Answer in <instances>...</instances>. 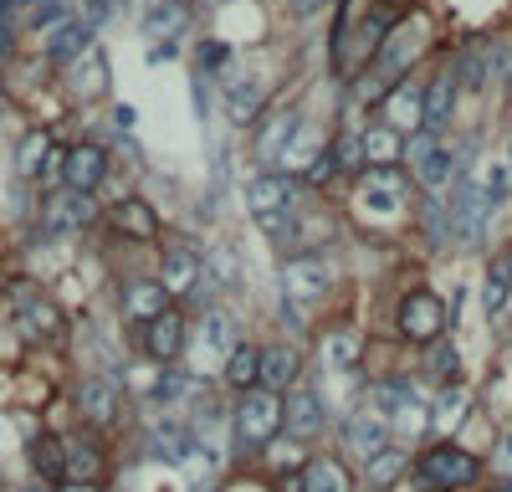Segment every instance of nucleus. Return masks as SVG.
I'll return each instance as SVG.
<instances>
[{
    "instance_id": "nucleus-1",
    "label": "nucleus",
    "mask_w": 512,
    "mask_h": 492,
    "mask_svg": "<svg viewBox=\"0 0 512 492\" xmlns=\"http://www.w3.org/2000/svg\"><path fill=\"white\" fill-rule=\"evenodd\" d=\"M246 205H251V221L262 226V236L272 246H282V252H292L297 246V185L287 175H256L246 185Z\"/></svg>"
},
{
    "instance_id": "nucleus-2",
    "label": "nucleus",
    "mask_w": 512,
    "mask_h": 492,
    "mask_svg": "<svg viewBox=\"0 0 512 492\" xmlns=\"http://www.w3.org/2000/svg\"><path fill=\"white\" fill-rule=\"evenodd\" d=\"M425 47H431V21H425L420 11H410L405 21H395L390 31H384L379 52H374V77L369 82H400L425 57Z\"/></svg>"
},
{
    "instance_id": "nucleus-3",
    "label": "nucleus",
    "mask_w": 512,
    "mask_h": 492,
    "mask_svg": "<svg viewBox=\"0 0 512 492\" xmlns=\"http://www.w3.org/2000/svg\"><path fill=\"white\" fill-rule=\"evenodd\" d=\"M231 431L241 446H272L282 431H287V410H282V395L267 390V385H256L236 400L231 410Z\"/></svg>"
},
{
    "instance_id": "nucleus-4",
    "label": "nucleus",
    "mask_w": 512,
    "mask_h": 492,
    "mask_svg": "<svg viewBox=\"0 0 512 492\" xmlns=\"http://www.w3.org/2000/svg\"><path fill=\"white\" fill-rule=\"evenodd\" d=\"M395 323H400V339H410V344H436V339H446V328H451V308H446L441 293H431V287H415V293L400 298Z\"/></svg>"
},
{
    "instance_id": "nucleus-5",
    "label": "nucleus",
    "mask_w": 512,
    "mask_h": 492,
    "mask_svg": "<svg viewBox=\"0 0 512 492\" xmlns=\"http://www.w3.org/2000/svg\"><path fill=\"white\" fill-rule=\"evenodd\" d=\"M11 308H16V328H21V339H31V344H57V339L67 334V313H62L52 298L31 293V282H16Z\"/></svg>"
},
{
    "instance_id": "nucleus-6",
    "label": "nucleus",
    "mask_w": 512,
    "mask_h": 492,
    "mask_svg": "<svg viewBox=\"0 0 512 492\" xmlns=\"http://www.w3.org/2000/svg\"><path fill=\"white\" fill-rule=\"evenodd\" d=\"M420 477L436 492H461V487H472L482 477V462L472 457V451L451 446V441H436L431 451H420Z\"/></svg>"
},
{
    "instance_id": "nucleus-7",
    "label": "nucleus",
    "mask_w": 512,
    "mask_h": 492,
    "mask_svg": "<svg viewBox=\"0 0 512 492\" xmlns=\"http://www.w3.org/2000/svg\"><path fill=\"white\" fill-rule=\"evenodd\" d=\"M400 159H410V164H415V180H420L425 190H431V195H436V190H451V185H456V175H461L456 149H446L436 134H410Z\"/></svg>"
},
{
    "instance_id": "nucleus-8",
    "label": "nucleus",
    "mask_w": 512,
    "mask_h": 492,
    "mask_svg": "<svg viewBox=\"0 0 512 492\" xmlns=\"http://www.w3.org/2000/svg\"><path fill=\"white\" fill-rule=\"evenodd\" d=\"M190 339H195V349H190L195 369H190V375H221L226 354L241 344V339H236V323H231L221 308H210V313L200 318V328H190Z\"/></svg>"
},
{
    "instance_id": "nucleus-9",
    "label": "nucleus",
    "mask_w": 512,
    "mask_h": 492,
    "mask_svg": "<svg viewBox=\"0 0 512 492\" xmlns=\"http://www.w3.org/2000/svg\"><path fill=\"white\" fill-rule=\"evenodd\" d=\"M139 344H144V359H154V364H175V359L190 349V318H185V308L169 303L159 318L139 323Z\"/></svg>"
},
{
    "instance_id": "nucleus-10",
    "label": "nucleus",
    "mask_w": 512,
    "mask_h": 492,
    "mask_svg": "<svg viewBox=\"0 0 512 492\" xmlns=\"http://www.w3.org/2000/svg\"><path fill=\"white\" fill-rule=\"evenodd\" d=\"M405 195H410V185H405V175L395 170V164H369V170L359 175V205L369 216H395L405 205Z\"/></svg>"
},
{
    "instance_id": "nucleus-11",
    "label": "nucleus",
    "mask_w": 512,
    "mask_h": 492,
    "mask_svg": "<svg viewBox=\"0 0 512 492\" xmlns=\"http://www.w3.org/2000/svg\"><path fill=\"white\" fill-rule=\"evenodd\" d=\"M282 287H287V303L292 308H303V303H318L328 287H333V262L328 257H292L282 267Z\"/></svg>"
},
{
    "instance_id": "nucleus-12",
    "label": "nucleus",
    "mask_w": 512,
    "mask_h": 492,
    "mask_svg": "<svg viewBox=\"0 0 512 492\" xmlns=\"http://www.w3.org/2000/svg\"><path fill=\"white\" fill-rule=\"evenodd\" d=\"M77 410L88 426H113L123 410V380L118 375H82L77 380Z\"/></svg>"
},
{
    "instance_id": "nucleus-13",
    "label": "nucleus",
    "mask_w": 512,
    "mask_h": 492,
    "mask_svg": "<svg viewBox=\"0 0 512 492\" xmlns=\"http://www.w3.org/2000/svg\"><path fill=\"white\" fill-rule=\"evenodd\" d=\"M108 180V149L103 144H72L62 154V185L77 195H93Z\"/></svg>"
},
{
    "instance_id": "nucleus-14",
    "label": "nucleus",
    "mask_w": 512,
    "mask_h": 492,
    "mask_svg": "<svg viewBox=\"0 0 512 492\" xmlns=\"http://www.w3.org/2000/svg\"><path fill=\"white\" fill-rule=\"evenodd\" d=\"M159 282L169 298H185V293H200L205 287V262L195 246H169L164 252V267H159Z\"/></svg>"
},
{
    "instance_id": "nucleus-15",
    "label": "nucleus",
    "mask_w": 512,
    "mask_h": 492,
    "mask_svg": "<svg viewBox=\"0 0 512 492\" xmlns=\"http://www.w3.org/2000/svg\"><path fill=\"white\" fill-rule=\"evenodd\" d=\"M282 410H287V431H292L297 441H308V436H318V431L328 426L323 395H318V390H308V385L287 390V395H282Z\"/></svg>"
},
{
    "instance_id": "nucleus-16",
    "label": "nucleus",
    "mask_w": 512,
    "mask_h": 492,
    "mask_svg": "<svg viewBox=\"0 0 512 492\" xmlns=\"http://www.w3.org/2000/svg\"><path fill=\"white\" fill-rule=\"evenodd\" d=\"M297 129H303V118H297L292 108H277L272 118H262V123H256V159H262V164H282V154L297 139Z\"/></svg>"
},
{
    "instance_id": "nucleus-17",
    "label": "nucleus",
    "mask_w": 512,
    "mask_h": 492,
    "mask_svg": "<svg viewBox=\"0 0 512 492\" xmlns=\"http://www.w3.org/2000/svg\"><path fill=\"white\" fill-rule=\"evenodd\" d=\"M88 47H93V26H88V21L62 16L57 26H47V62H52V67H72Z\"/></svg>"
},
{
    "instance_id": "nucleus-18",
    "label": "nucleus",
    "mask_w": 512,
    "mask_h": 492,
    "mask_svg": "<svg viewBox=\"0 0 512 492\" xmlns=\"http://www.w3.org/2000/svg\"><path fill=\"white\" fill-rule=\"evenodd\" d=\"M262 385L277 390V395H287V390L303 385V349H297V344H272V349H262Z\"/></svg>"
},
{
    "instance_id": "nucleus-19",
    "label": "nucleus",
    "mask_w": 512,
    "mask_h": 492,
    "mask_svg": "<svg viewBox=\"0 0 512 492\" xmlns=\"http://www.w3.org/2000/svg\"><path fill=\"white\" fill-rule=\"evenodd\" d=\"M16 170L26 175V180H36V175H62V149L52 144V134L47 129H31L26 139H21V149H16Z\"/></svg>"
},
{
    "instance_id": "nucleus-20",
    "label": "nucleus",
    "mask_w": 512,
    "mask_h": 492,
    "mask_svg": "<svg viewBox=\"0 0 512 492\" xmlns=\"http://www.w3.org/2000/svg\"><path fill=\"white\" fill-rule=\"evenodd\" d=\"M93 221V195H77V190H62L47 200V211H41V226H47L52 236L62 231H77V226H88Z\"/></svg>"
},
{
    "instance_id": "nucleus-21",
    "label": "nucleus",
    "mask_w": 512,
    "mask_h": 492,
    "mask_svg": "<svg viewBox=\"0 0 512 492\" xmlns=\"http://www.w3.org/2000/svg\"><path fill=\"white\" fill-rule=\"evenodd\" d=\"M451 108H456V77H436L431 88H420V134H441L451 123Z\"/></svg>"
},
{
    "instance_id": "nucleus-22",
    "label": "nucleus",
    "mask_w": 512,
    "mask_h": 492,
    "mask_svg": "<svg viewBox=\"0 0 512 492\" xmlns=\"http://www.w3.org/2000/svg\"><path fill=\"white\" fill-rule=\"evenodd\" d=\"M344 446L354 451L359 462H369L374 451L390 446V426H384L379 416H369V410H354V416L344 421Z\"/></svg>"
},
{
    "instance_id": "nucleus-23",
    "label": "nucleus",
    "mask_w": 512,
    "mask_h": 492,
    "mask_svg": "<svg viewBox=\"0 0 512 492\" xmlns=\"http://www.w3.org/2000/svg\"><path fill=\"white\" fill-rule=\"evenodd\" d=\"M318 359H323V369H333V375H349V369H359V359H364V339L354 334V328H328L323 344H318Z\"/></svg>"
},
{
    "instance_id": "nucleus-24",
    "label": "nucleus",
    "mask_w": 512,
    "mask_h": 492,
    "mask_svg": "<svg viewBox=\"0 0 512 492\" xmlns=\"http://www.w3.org/2000/svg\"><path fill=\"white\" fill-rule=\"evenodd\" d=\"M62 451H67V482H98L108 457L93 436H62Z\"/></svg>"
},
{
    "instance_id": "nucleus-25",
    "label": "nucleus",
    "mask_w": 512,
    "mask_h": 492,
    "mask_svg": "<svg viewBox=\"0 0 512 492\" xmlns=\"http://www.w3.org/2000/svg\"><path fill=\"white\" fill-rule=\"evenodd\" d=\"M169 308V293H164V282L159 277H134L123 287V313L134 318V323H149Z\"/></svg>"
},
{
    "instance_id": "nucleus-26",
    "label": "nucleus",
    "mask_w": 512,
    "mask_h": 492,
    "mask_svg": "<svg viewBox=\"0 0 512 492\" xmlns=\"http://www.w3.org/2000/svg\"><path fill=\"white\" fill-rule=\"evenodd\" d=\"M185 31H190L185 0H154V6L144 11V36H154V41H180Z\"/></svg>"
},
{
    "instance_id": "nucleus-27",
    "label": "nucleus",
    "mask_w": 512,
    "mask_h": 492,
    "mask_svg": "<svg viewBox=\"0 0 512 492\" xmlns=\"http://www.w3.org/2000/svg\"><path fill=\"white\" fill-rule=\"evenodd\" d=\"M466 405H472V390L466 385H441L436 390V405H431V436H451L461 421H466Z\"/></svg>"
},
{
    "instance_id": "nucleus-28",
    "label": "nucleus",
    "mask_w": 512,
    "mask_h": 492,
    "mask_svg": "<svg viewBox=\"0 0 512 492\" xmlns=\"http://www.w3.org/2000/svg\"><path fill=\"white\" fill-rule=\"evenodd\" d=\"M67 88H72V98H98V93L108 88V62H103L98 47H88V52L67 67Z\"/></svg>"
},
{
    "instance_id": "nucleus-29",
    "label": "nucleus",
    "mask_w": 512,
    "mask_h": 492,
    "mask_svg": "<svg viewBox=\"0 0 512 492\" xmlns=\"http://www.w3.org/2000/svg\"><path fill=\"white\" fill-rule=\"evenodd\" d=\"M221 380L231 385V390H256L262 385V349L256 344H236L231 354H226V364H221Z\"/></svg>"
},
{
    "instance_id": "nucleus-30",
    "label": "nucleus",
    "mask_w": 512,
    "mask_h": 492,
    "mask_svg": "<svg viewBox=\"0 0 512 492\" xmlns=\"http://www.w3.org/2000/svg\"><path fill=\"white\" fill-rule=\"evenodd\" d=\"M384 118H390L395 134H420V88L395 82V88L384 93Z\"/></svg>"
},
{
    "instance_id": "nucleus-31",
    "label": "nucleus",
    "mask_w": 512,
    "mask_h": 492,
    "mask_svg": "<svg viewBox=\"0 0 512 492\" xmlns=\"http://www.w3.org/2000/svg\"><path fill=\"white\" fill-rule=\"evenodd\" d=\"M108 226L123 231V236H134V241H149V236L159 231V216L149 211L144 200H118L113 211H108Z\"/></svg>"
},
{
    "instance_id": "nucleus-32",
    "label": "nucleus",
    "mask_w": 512,
    "mask_h": 492,
    "mask_svg": "<svg viewBox=\"0 0 512 492\" xmlns=\"http://www.w3.org/2000/svg\"><path fill=\"white\" fill-rule=\"evenodd\" d=\"M384 31H390V16H369V21L359 26V36H354V47H344V52H338V72H349V67H364V62H374V52H379Z\"/></svg>"
},
{
    "instance_id": "nucleus-33",
    "label": "nucleus",
    "mask_w": 512,
    "mask_h": 492,
    "mask_svg": "<svg viewBox=\"0 0 512 492\" xmlns=\"http://www.w3.org/2000/svg\"><path fill=\"white\" fill-rule=\"evenodd\" d=\"M31 467L41 482H67V451H62V436H36L31 441Z\"/></svg>"
},
{
    "instance_id": "nucleus-34",
    "label": "nucleus",
    "mask_w": 512,
    "mask_h": 492,
    "mask_svg": "<svg viewBox=\"0 0 512 492\" xmlns=\"http://www.w3.org/2000/svg\"><path fill=\"white\" fill-rule=\"evenodd\" d=\"M303 492H354V482L333 457H308L303 462Z\"/></svg>"
},
{
    "instance_id": "nucleus-35",
    "label": "nucleus",
    "mask_w": 512,
    "mask_h": 492,
    "mask_svg": "<svg viewBox=\"0 0 512 492\" xmlns=\"http://www.w3.org/2000/svg\"><path fill=\"white\" fill-rule=\"evenodd\" d=\"M369 400H374V416H379L384 426H390V421L400 416V410H410V405H415V390H410L405 380H379V385L369 390Z\"/></svg>"
},
{
    "instance_id": "nucleus-36",
    "label": "nucleus",
    "mask_w": 512,
    "mask_h": 492,
    "mask_svg": "<svg viewBox=\"0 0 512 492\" xmlns=\"http://www.w3.org/2000/svg\"><path fill=\"white\" fill-rule=\"evenodd\" d=\"M405 467H410V451L384 446V451H374V457L364 462V477H369L374 487H395V482L405 477Z\"/></svg>"
},
{
    "instance_id": "nucleus-37",
    "label": "nucleus",
    "mask_w": 512,
    "mask_h": 492,
    "mask_svg": "<svg viewBox=\"0 0 512 492\" xmlns=\"http://www.w3.org/2000/svg\"><path fill=\"white\" fill-rule=\"evenodd\" d=\"M405 154V134H395L390 123H374L364 134V164H395Z\"/></svg>"
},
{
    "instance_id": "nucleus-38",
    "label": "nucleus",
    "mask_w": 512,
    "mask_h": 492,
    "mask_svg": "<svg viewBox=\"0 0 512 492\" xmlns=\"http://www.w3.org/2000/svg\"><path fill=\"white\" fill-rule=\"evenodd\" d=\"M456 82H466V88H482V82L492 77V62H487V41H472V47H461L456 57Z\"/></svg>"
},
{
    "instance_id": "nucleus-39",
    "label": "nucleus",
    "mask_w": 512,
    "mask_h": 492,
    "mask_svg": "<svg viewBox=\"0 0 512 492\" xmlns=\"http://www.w3.org/2000/svg\"><path fill=\"white\" fill-rule=\"evenodd\" d=\"M328 154H333V170H344V175H364L369 170V164H364V134H354V129L338 134V144Z\"/></svg>"
},
{
    "instance_id": "nucleus-40",
    "label": "nucleus",
    "mask_w": 512,
    "mask_h": 492,
    "mask_svg": "<svg viewBox=\"0 0 512 492\" xmlns=\"http://www.w3.org/2000/svg\"><path fill=\"white\" fill-rule=\"evenodd\" d=\"M226 108H231V123H256L262 113V93L251 82H226Z\"/></svg>"
},
{
    "instance_id": "nucleus-41",
    "label": "nucleus",
    "mask_w": 512,
    "mask_h": 492,
    "mask_svg": "<svg viewBox=\"0 0 512 492\" xmlns=\"http://www.w3.org/2000/svg\"><path fill=\"white\" fill-rule=\"evenodd\" d=\"M425 375H431L436 385H451V375H456V349H451V339L425 344Z\"/></svg>"
},
{
    "instance_id": "nucleus-42",
    "label": "nucleus",
    "mask_w": 512,
    "mask_h": 492,
    "mask_svg": "<svg viewBox=\"0 0 512 492\" xmlns=\"http://www.w3.org/2000/svg\"><path fill=\"white\" fill-rule=\"evenodd\" d=\"M236 257H231V246H216V252H210V267H205V287H231L236 282Z\"/></svg>"
},
{
    "instance_id": "nucleus-43",
    "label": "nucleus",
    "mask_w": 512,
    "mask_h": 492,
    "mask_svg": "<svg viewBox=\"0 0 512 492\" xmlns=\"http://www.w3.org/2000/svg\"><path fill=\"white\" fill-rule=\"evenodd\" d=\"M507 282H512V267H507V257H502V262H492V272H487V308H492V313L507 303Z\"/></svg>"
},
{
    "instance_id": "nucleus-44",
    "label": "nucleus",
    "mask_w": 512,
    "mask_h": 492,
    "mask_svg": "<svg viewBox=\"0 0 512 492\" xmlns=\"http://www.w3.org/2000/svg\"><path fill=\"white\" fill-rule=\"evenodd\" d=\"M195 62H200L205 72H216V67H231V47H216V41H210V47H200V52H195Z\"/></svg>"
},
{
    "instance_id": "nucleus-45",
    "label": "nucleus",
    "mask_w": 512,
    "mask_h": 492,
    "mask_svg": "<svg viewBox=\"0 0 512 492\" xmlns=\"http://www.w3.org/2000/svg\"><path fill=\"white\" fill-rule=\"evenodd\" d=\"M492 467H497L502 477H512V436H502V441H497V451H492Z\"/></svg>"
},
{
    "instance_id": "nucleus-46",
    "label": "nucleus",
    "mask_w": 512,
    "mask_h": 492,
    "mask_svg": "<svg viewBox=\"0 0 512 492\" xmlns=\"http://www.w3.org/2000/svg\"><path fill=\"white\" fill-rule=\"evenodd\" d=\"M11 47V0H0V52Z\"/></svg>"
},
{
    "instance_id": "nucleus-47",
    "label": "nucleus",
    "mask_w": 512,
    "mask_h": 492,
    "mask_svg": "<svg viewBox=\"0 0 512 492\" xmlns=\"http://www.w3.org/2000/svg\"><path fill=\"white\" fill-rule=\"evenodd\" d=\"M52 492H103L98 482H62V487H52Z\"/></svg>"
},
{
    "instance_id": "nucleus-48",
    "label": "nucleus",
    "mask_w": 512,
    "mask_h": 492,
    "mask_svg": "<svg viewBox=\"0 0 512 492\" xmlns=\"http://www.w3.org/2000/svg\"><path fill=\"white\" fill-rule=\"evenodd\" d=\"M21 492H52V482H41V477H36V482H26Z\"/></svg>"
},
{
    "instance_id": "nucleus-49",
    "label": "nucleus",
    "mask_w": 512,
    "mask_h": 492,
    "mask_svg": "<svg viewBox=\"0 0 512 492\" xmlns=\"http://www.w3.org/2000/svg\"><path fill=\"white\" fill-rule=\"evenodd\" d=\"M93 6H98V11H113V6H118V0H93Z\"/></svg>"
},
{
    "instance_id": "nucleus-50",
    "label": "nucleus",
    "mask_w": 512,
    "mask_h": 492,
    "mask_svg": "<svg viewBox=\"0 0 512 492\" xmlns=\"http://www.w3.org/2000/svg\"><path fill=\"white\" fill-rule=\"evenodd\" d=\"M507 170H512V154H507Z\"/></svg>"
},
{
    "instance_id": "nucleus-51",
    "label": "nucleus",
    "mask_w": 512,
    "mask_h": 492,
    "mask_svg": "<svg viewBox=\"0 0 512 492\" xmlns=\"http://www.w3.org/2000/svg\"><path fill=\"white\" fill-rule=\"evenodd\" d=\"M507 267H512V257H507Z\"/></svg>"
},
{
    "instance_id": "nucleus-52",
    "label": "nucleus",
    "mask_w": 512,
    "mask_h": 492,
    "mask_svg": "<svg viewBox=\"0 0 512 492\" xmlns=\"http://www.w3.org/2000/svg\"><path fill=\"white\" fill-rule=\"evenodd\" d=\"M507 492H512V482H507Z\"/></svg>"
}]
</instances>
